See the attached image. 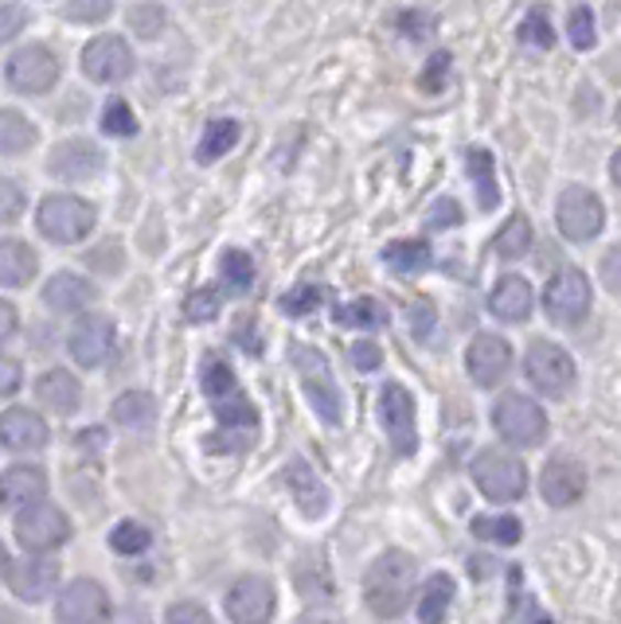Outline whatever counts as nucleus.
<instances>
[{"instance_id":"nucleus-6","label":"nucleus","mask_w":621,"mask_h":624,"mask_svg":"<svg viewBox=\"0 0 621 624\" xmlns=\"http://www.w3.org/2000/svg\"><path fill=\"white\" fill-rule=\"evenodd\" d=\"M473 484L481 488V496L492 504H516L527 492V469L520 457L504 453V449H484L473 457Z\"/></svg>"},{"instance_id":"nucleus-31","label":"nucleus","mask_w":621,"mask_h":624,"mask_svg":"<svg viewBox=\"0 0 621 624\" xmlns=\"http://www.w3.org/2000/svg\"><path fill=\"white\" fill-rule=\"evenodd\" d=\"M40 141L35 125L20 110H0V156H24Z\"/></svg>"},{"instance_id":"nucleus-59","label":"nucleus","mask_w":621,"mask_h":624,"mask_svg":"<svg viewBox=\"0 0 621 624\" xmlns=\"http://www.w3.org/2000/svg\"><path fill=\"white\" fill-rule=\"evenodd\" d=\"M9 550H4V543H0V582H4V578H9Z\"/></svg>"},{"instance_id":"nucleus-38","label":"nucleus","mask_w":621,"mask_h":624,"mask_svg":"<svg viewBox=\"0 0 621 624\" xmlns=\"http://www.w3.org/2000/svg\"><path fill=\"white\" fill-rule=\"evenodd\" d=\"M219 274H224V282L231 293H247L254 285L251 254H242V250H227V254L219 258Z\"/></svg>"},{"instance_id":"nucleus-35","label":"nucleus","mask_w":621,"mask_h":624,"mask_svg":"<svg viewBox=\"0 0 621 624\" xmlns=\"http://www.w3.org/2000/svg\"><path fill=\"white\" fill-rule=\"evenodd\" d=\"M383 262H388L391 270H399V274H418V270L431 265V247H426L423 239L391 242V247L383 250Z\"/></svg>"},{"instance_id":"nucleus-28","label":"nucleus","mask_w":621,"mask_h":624,"mask_svg":"<svg viewBox=\"0 0 621 624\" xmlns=\"http://www.w3.org/2000/svg\"><path fill=\"white\" fill-rule=\"evenodd\" d=\"M113 426L130 429V434H149L156 426V398L149 391H126L110 406Z\"/></svg>"},{"instance_id":"nucleus-54","label":"nucleus","mask_w":621,"mask_h":624,"mask_svg":"<svg viewBox=\"0 0 621 624\" xmlns=\"http://www.w3.org/2000/svg\"><path fill=\"white\" fill-rule=\"evenodd\" d=\"M602 282L610 293H621V247H613L610 254L602 258Z\"/></svg>"},{"instance_id":"nucleus-19","label":"nucleus","mask_w":621,"mask_h":624,"mask_svg":"<svg viewBox=\"0 0 621 624\" xmlns=\"http://www.w3.org/2000/svg\"><path fill=\"white\" fill-rule=\"evenodd\" d=\"M47 441H52V426L32 406H9L0 414V445L9 453H40L47 449Z\"/></svg>"},{"instance_id":"nucleus-8","label":"nucleus","mask_w":621,"mask_h":624,"mask_svg":"<svg viewBox=\"0 0 621 624\" xmlns=\"http://www.w3.org/2000/svg\"><path fill=\"white\" fill-rule=\"evenodd\" d=\"M70 515L55 504H35L28 512L17 515V543L28 550V555H52L63 543L70 539Z\"/></svg>"},{"instance_id":"nucleus-58","label":"nucleus","mask_w":621,"mask_h":624,"mask_svg":"<svg viewBox=\"0 0 621 624\" xmlns=\"http://www.w3.org/2000/svg\"><path fill=\"white\" fill-rule=\"evenodd\" d=\"M610 180L621 188V149H618V153H613V161H610Z\"/></svg>"},{"instance_id":"nucleus-48","label":"nucleus","mask_w":621,"mask_h":624,"mask_svg":"<svg viewBox=\"0 0 621 624\" xmlns=\"http://www.w3.org/2000/svg\"><path fill=\"white\" fill-rule=\"evenodd\" d=\"M24 24H28L24 4H17V0H0V43L17 40V35L24 32Z\"/></svg>"},{"instance_id":"nucleus-36","label":"nucleus","mask_w":621,"mask_h":624,"mask_svg":"<svg viewBox=\"0 0 621 624\" xmlns=\"http://www.w3.org/2000/svg\"><path fill=\"white\" fill-rule=\"evenodd\" d=\"M532 239H535L532 222H527L524 215H512L501 231H497V239H492V250L501 258H524L527 250H532Z\"/></svg>"},{"instance_id":"nucleus-41","label":"nucleus","mask_w":621,"mask_h":624,"mask_svg":"<svg viewBox=\"0 0 621 624\" xmlns=\"http://www.w3.org/2000/svg\"><path fill=\"white\" fill-rule=\"evenodd\" d=\"M184 317L192 320V325H207V320L219 317V289L216 285H204V289H196L188 300H184Z\"/></svg>"},{"instance_id":"nucleus-29","label":"nucleus","mask_w":621,"mask_h":624,"mask_svg":"<svg viewBox=\"0 0 621 624\" xmlns=\"http://www.w3.org/2000/svg\"><path fill=\"white\" fill-rule=\"evenodd\" d=\"M454 598H458L454 578H449V573H431L423 593H418V624H446Z\"/></svg>"},{"instance_id":"nucleus-47","label":"nucleus","mask_w":621,"mask_h":624,"mask_svg":"<svg viewBox=\"0 0 621 624\" xmlns=\"http://www.w3.org/2000/svg\"><path fill=\"white\" fill-rule=\"evenodd\" d=\"M164 624H216L199 601H173L164 609Z\"/></svg>"},{"instance_id":"nucleus-27","label":"nucleus","mask_w":621,"mask_h":624,"mask_svg":"<svg viewBox=\"0 0 621 624\" xmlns=\"http://www.w3.org/2000/svg\"><path fill=\"white\" fill-rule=\"evenodd\" d=\"M40 274V258L24 239H0V289H24Z\"/></svg>"},{"instance_id":"nucleus-7","label":"nucleus","mask_w":621,"mask_h":624,"mask_svg":"<svg viewBox=\"0 0 621 624\" xmlns=\"http://www.w3.org/2000/svg\"><path fill=\"white\" fill-rule=\"evenodd\" d=\"M492 426H497V434L509 445L535 449V445H544L547 437V414L535 398L512 391V394H501L497 406H492Z\"/></svg>"},{"instance_id":"nucleus-52","label":"nucleus","mask_w":621,"mask_h":624,"mask_svg":"<svg viewBox=\"0 0 621 624\" xmlns=\"http://www.w3.org/2000/svg\"><path fill=\"white\" fill-rule=\"evenodd\" d=\"M411 328H414V340H426L434 332V305L431 300H414L411 305Z\"/></svg>"},{"instance_id":"nucleus-42","label":"nucleus","mask_w":621,"mask_h":624,"mask_svg":"<svg viewBox=\"0 0 621 624\" xmlns=\"http://www.w3.org/2000/svg\"><path fill=\"white\" fill-rule=\"evenodd\" d=\"M113 12V0H67L63 4V20L70 24H102Z\"/></svg>"},{"instance_id":"nucleus-21","label":"nucleus","mask_w":621,"mask_h":624,"mask_svg":"<svg viewBox=\"0 0 621 624\" xmlns=\"http://www.w3.org/2000/svg\"><path fill=\"white\" fill-rule=\"evenodd\" d=\"M47 500V472L40 464H9L0 472V507L4 512H28Z\"/></svg>"},{"instance_id":"nucleus-4","label":"nucleus","mask_w":621,"mask_h":624,"mask_svg":"<svg viewBox=\"0 0 621 624\" xmlns=\"http://www.w3.org/2000/svg\"><path fill=\"white\" fill-rule=\"evenodd\" d=\"M294 368L297 375H302L305 398H309V406L317 410V418L325 422V426H340V418H345V398H340V386L337 379H333V368H328L325 355H320L317 348H309V343H294Z\"/></svg>"},{"instance_id":"nucleus-40","label":"nucleus","mask_w":621,"mask_h":624,"mask_svg":"<svg viewBox=\"0 0 621 624\" xmlns=\"http://www.w3.org/2000/svg\"><path fill=\"white\" fill-rule=\"evenodd\" d=\"M520 40L532 43V47H552L555 32H552V12H547V4L527 9V17L520 20Z\"/></svg>"},{"instance_id":"nucleus-17","label":"nucleus","mask_w":621,"mask_h":624,"mask_svg":"<svg viewBox=\"0 0 621 624\" xmlns=\"http://www.w3.org/2000/svg\"><path fill=\"white\" fill-rule=\"evenodd\" d=\"M466 371L477 386H501L512 371V343L497 332H481L466 348Z\"/></svg>"},{"instance_id":"nucleus-53","label":"nucleus","mask_w":621,"mask_h":624,"mask_svg":"<svg viewBox=\"0 0 621 624\" xmlns=\"http://www.w3.org/2000/svg\"><path fill=\"white\" fill-rule=\"evenodd\" d=\"M461 222V207L454 204V199H438L431 211V227L434 231H446V227H458Z\"/></svg>"},{"instance_id":"nucleus-16","label":"nucleus","mask_w":621,"mask_h":624,"mask_svg":"<svg viewBox=\"0 0 621 624\" xmlns=\"http://www.w3.org/2000/svg\"><path fill=\"white\" fill-rule=\"evenodd\" d=\"M102 149L87 138H67L47 153V172L63 184H87L95 176H102Z\"/></svg>"},{"instance_id":"nucleus-37","label":"nucleus","mask_w":621,"mask_h":624,"mask_svg":"<svg viewBox=\"0 0 621 624\" xmlns=\"http://www.w3.org/2000/svg\"><path fill=\"white\" fill-rule=\"evenodd\" d=\"M153 547V535H149L145 523H133V519H121L118 527L110 530V550L121 558H133V555H145Z\"/></svg>"},{"instance_id":"nucleus-11","label":"nucleus","mask_w":621,"mask_h":624,"mask_svg":"<svg viewBox=\"0 0 621 624\" xmlns=\"http://www.w3.org/2000/svg\"><path fill=\"white\" fill-rule=\"evenodd\" d=\"M544 313L552 325L559 328H570L578 325V320L590 313V282L582 270H575V265H563L559 274L547 282L544 289Z\"/></svg>"},{"instance_id":"nucleus-10","label":"nucleus","mask_w":621,"mask_h":624,"mask_svg":"<svg viewBox=\"0 0 621 624\" xmlns=\"http://www.w3.org/2000/svg\"><path fill=\"white\" fill-rule=\"evenodd\" d=\"M4 83H9L17 95L40 98L59 83V59H55V52L44 47V43L20 47V52L4 63Z\"/></svg>"},{"instance_id":"nucleus-15","label":"nucleus","mask_w":621,"mask_h":624,"mask_svg":"<svg viewBox=\"0 0 621 624\" xmlns=\"http://www.w3.org/2000/svg\"><path fill=\"white\" fill-rule=\"evenodd\" d=\"M67 351H70V360H75L83 371L102 368V363L110 360V351H113V320L102 317V313H87V317H78L75 325H70Z\"/></svg>"},{"instance_id":"nucleus-45","label":"nucleus","mask_w":621,"mask_h":624,"mask_svg":"<svg viewBox=\"0 0 621 624\" xmlns=\"http://www.w3.org/2000/svg\"><path fill=\"white\" fill-rule=\"evenodd\" d=\"M24 207H28V196H24V188H20V180L0 176V227L17 222L20 215H24Z\"/></svg>"},{"instance_id":"nucleus-3","label":"nucleus","mask_w":621,"mask_h":624,"mask_svg":"<svg viewBox=\"0 0 621 624\" xmlns=\"http://www.w3.org/2000/svg\"><path fill=\"white\" fill-rule=\"evenodd\" d=\"M98 211L83 196H47L35 207V227L55 247H75L95 231Z\"/></svg>"},{"instance_id":"nucleus-46","label":"nucleus","mask_w":621,"mask_h":624,"mask_svg":"<svg viewBox=\"0 0 621 624\" xmlns=\"http://www.w3.org/2000/svg\"><path fill=\"white\" fill-rule=\"evenodd\" d=\"M320 297H325V293H320L317 285H297V289H290L282 297V313H290V317H309L313 308L320 305Z\"/></svg>"},{"instance_id":"nucleus-1","label":"nucleus","mask_w":621,"mask_h":624,"mask_svg":"<svg viewBox=\"0 0 621 624\" xmlns=\"http://www.w3.org/2000/svg\"><path fill=\"white\" fill-rule=\"evenodd\" d=\"M414 558L406 550H383L363 573V601L380 621H399L414 598Z\"/></svg>"},{"instance_id":"nucleus-22","label":"nucleus","mask_w":621,"mask_h":624,"mask_svg":"<svg viewBox=\"0 0 621 624\" xmlns=\"http://www.w3.org/2000/svg\"><path fill=\"white\" fill-rule=\"evenodd\" d=\"M587 492V472L575 457H552L544 464V477H540V496L552 507H570L582 500Z\"/></svg>"},{"instance_id":"nucleus-18","label":"nucleus","mask_w":621,"mask_h":624,"mask_svg":"<svg viewBox=\"0 0 621 624\" xmlns=\"http://www.w3.org/2000/svg\"><path fill=\"white\" fill-rule=\"evenodd\" d=\"M83 70H87L90 83H126L133 75V52L130 43L121 40V35H98L83 47Z\"/></svg>"},{"instance_id":"nucleus-32","label":"nucleus","mask_w":621,"mask_h":624,"mask_svg":"<svg viewBox=\"0 0 621 624\" xmlns=\"http://www.w3.org/2000/svg\"><path fill=\"white\" fill-rule=\"evenodd\" d=\"M466 168H469V180H473V188H477V204H481L484 211H492V207L501 204V188H497V168H492V156L484 153V149H469Z\"/></svg>"},{"instance_id":"nucleus-61","label":"nucleus","mask_w":621,"mask_h":624,"mask_svg":"<svg viewBox=\"0 0 621 624\" xmlns=\"http://www.w3.org/2000/svg\"><path fill=\"white\" fill-rule=\"evenodd\" d=\"M613 118H618V129H621V106H618V113H613Z\"/></svg>"},{"instance_id":"nucleus-23","label":"nucleus","mask_w":621,"mask_h":624,"mask_svg":"<svg viewBox=\"0 0 621 624\" xmlns=\"http://www.w3.org/2000/svg\"><path fill=\"white\" fill-rule=\"evenodd\" d=\"M98 300V285L83 274H70V270H59V274L47 277L44 285V305L59 317H75L83 308H90Z\"/></svg>"},{"instance_id":"nucleus-2","label":"nucleus","mask_w":621,"mask_h":624,"mask_svg":"<svg viewBox=\"0 0 621 624\" xmlns=\"http://www.w3.org/2000/svg\"><path fill=\"white\" fill-rule=\"evenodd\" d=\"M199 386H204V398L211 403V410H216L219 426L231 434V429H242V434H254V426H259V410H254V403L242 394L239 379H235L231 363L224 360V355H204V368H199Z\"/></svg>"},{"instance_id":"nucleus-55","label":"nucleus","mask_w":621,"mask_h":624,"mask_svg":"<svg viewBox=\"0 0 621 624\" xmlns=\"http://www.w3.org/2000/svg\"><path fill=\"white\" fill-rule=\"evenodd\" d=\"M20 332V308L12 300H0V343H9Z\"/></svg>"},{"instance_id":"nucleus-34","label":"nucleus","mask_w":621,"mask_h":624,"mask_svg":"<svg viewBox=\"0 0 621 624\" xmlns=\"http://www.w3.org/2000/svg\"><path fill=\"white\" fill-rule=\"evenodd\" d=\"M337 325L345 328H383L388 325V308L380 305L375 297H356L348 305H337Z\"/></svg>"},{"instance_id":"nucleus-12","label":"nucleus","mask_w":621,"mask_h":624,"mask_svg":"<svg viewBox=\"0 0 621 624\" xmlns=\"http://www.w3.org/2000/svg\"><path fill=\"white\" fill-rule=\"evenodd\" d=\"M555 222L567 242H590L602 234L606 227V207L590 188H567L555 207Z\"/></svg>"},{"instance_id":"nucleus-25","label":"nucleus","mask_w":621,"mask_h":624,"mask_svg":"<svg viewBox=\"0 0 621 624\" xmlns=\"http://www.w3.org/2000/svg\"><path fill=\"white\" fill-rule=\"evenodd\" d=\"M532 308H535V293L520 274H504L497 282V289L489 293V313L497 320H509V325H524L532 317Z\"/></svg>"},{"instance_id":"nucleus-51","label":"nucleus","mask_w":621,"mask_h":624,"mask_svg":"<svg viewBox=\"0 0 621 624\" xmlns=\"http://www.w3.org/2000/svg\"><path fill=\"white\" fill-rule=\"evenodd\" d=\"M352 363L360 371H380L383 368V351H380V343H371V340H360V343H352Z\"/></svg>"},{"instance_id":"nucleus-44","label":"nucleus","mask_w":621,"mask_h":624,"mask_svg":"<svg viewBox=\"0 0 621 624\" xmlns=\"http://www.w3.org/2000/svg\"><path fill=\"white\" fill-rule=\"evenodd\" d=\"M567 32H570V43H575L578 52H590V47H595V40H598V32H595V9H587V4L570 9Z\"/></svg>"},{"instance_id":"nucleus-9","label":"nucleus","mask_w":621,"mask_h":624,"mask_svg":"<svg viewBox=\"0 0 621 624\" xmlns=\"http://www.w3.org/2000/svg\"><path fill=\"white\" fill-rule=\"evenodd\" d=\"M110 590L95 578H75L55 598V624H110Z\"/></svg>"},{"instance_id":"nucleus-62","label":"nucleus","mask_w":621,"mask_h":624,"mask_svg":"<svg viewBox=\"0 0 621 624\" xmlns=\"http://www.w3.org/2000/svg\"><path fill=\"white\" fill-rule=\"evenodd\" d=\"M544 624H552V621H544Z\"/></svg>"},{"instance_id":"nucleus-13","label":"nucleus","mask_w":621,"mask_h":624,"mask_svg":"<svg viewBox=\"0 0 621 624\" xmlns=\"http://www.w3.org/2000/svg\"><path fill=\"white\" fill-rule=\"evenodd\" d=\"M380 422L388 429L399 457H414L418 449V422H414V398L403 383H383L380 391Z\"/></svg>"},{"instance_id":"nucleus-49","label":"nucleus","mask_w":621,"mask_h":624,"mask_svg":"<svg viewBox=\"0 0 621 624\" xmlns=\"http://www.w3.org/2000/svg\"><path fill=\"white\" fill-rule=\"evenodd\" d=\"M20 386H24V368H20V360L0 351V398H12Z\"/></svg>"},{"instance_id":"nucleus-43","label":"nucleus","mask_w":621,"mask_h":624,"mask_svg":"<svg viewBox=\"0 0 621 624\" xmlns=\"http://www.w3.org/2000/svg\"><path fill=\"white\" fill-rule=\"evenodd\" d=\"M102 133H110V138H133L138 133V118H133V110L121 98H113L102 110Z\"/></svg>"},{"instance_id":"nucleus-33","label":"nucleus","mask_w":621,"mask_h":624,"mask_svg":"<svg viewBox=\"0 0 621 624\" xmlns=\"http://www.w3.org/2000/svg\"><path fill=\"white\" fill-rule=\"evenodd\" d=\"M473 535L481 543H492V547H516L524 539V527H520L516 515H477Z\"/></svg>"},{"instance_id":"nucleus-50","label":"nucleus","mask_w":621,"mask_h":624,"mask_svg":"<svg viewBox=\"0 0 621 624\" xmlns=\"http://www.w3.org/2000/svg\"><path fill=\"white\" fill-rule=\"evenodd\" d=\"M90 270H102V274H121V247L118 242H106V247H95L87 254Z\"/></svg>"},{"instance_id":"nucleus-57","label":"nucleus","mask_w":621,"mask_h":624,"mask_svg":"<svg viewBox=\"0 0 621 624\" xmlns=\"http://www.w3.org/2000/svg\"><path fill=\"white\" fill-rule=\"evenodd\" d=\"M302 624H340V616L328 613V609H309V613L302 616Z\"/></svg>"},{"instance_id":"nucleus-20","label":"nucleus","mask_w":621,"mask_h":624,"mask_svg":"<svg viewBox=\"0 0 621 624\" xmlns=\"http://www.w3.org/2000/svg\"><path fill=\"white\" fill-rule=\"evenodd\" d=\"M59 585V562L52 555H28L9 566V590L20 601H47Z\"/></svg>"},{"instance_id":"nucleus-30","label":"nucleus","mask_w":621,"mask_h":624,"mask_svg":"<svg viewBox=\"0 0 621 624\" xmlns=\"http://www.w3.org/2000/svg\"><path fill=\"white\" fill-rule=\"evenodd\" d=\"M239 121L235 118H216V121H207L204 125V138H199L196 145V161L199 164H211L219 161V156H227L235 145H239Z\"/></svg>"},{"instance_id":"nucleus-26","label":"nucleus","mask_w":621,"mask_h":624,"mask_svg":"<svg viewBox=\"0 0 621 624\" xmlns=\"http://www.w3.org/2000/svg\"><path fill=\"white\" fill-rule=\"evenodd\" d=\"M285 484H290V492H294L297 507H302L309 519H320V515L328 512V488L320 484V477L313 472L309 461H302V457H294V461L285 464Z\"/></svg>"},{"instance_id":"nucleus-24","label":"nucleus","mask_w":621,"mask_h":624,"mask_svg":"<svg viewBox=\"0 0 621 624\" xmlns=\"http://www.w3.org/2000/svg\"><path fill=\"white\" fill-rule=\"evenodd\" d=\"M35 403L52 414H78V406H83V383L67 368H52L35 379Z\"/></svg>"},{"instance_id":"nucleus-60","label":"nucleus","mask_w":621,"mask_h":624,"mask_svg":"<svg viewBox=\"0 0 621 624\" xmlns=\"http://www.w3.org/2000/svg\"><path fill=\"white\" fill-rule=\"evenodd\" d=\"M0 624H24L17 613H9V609H0Z\"/></svg>"},{"instance_id":"nucleus-5","label":"nucleus","mask_w":621,"mask_h":624,"mask_svg":"<svg viewBox=\"0 0 621 624\" xmlns=\"http://www.w3.org/2000/svg\"><path fill=\"white\" fill-rule=\"evenodd\" d=\"M524 375L544 398H567L578 371H575V360H570V351L563 348V343L532 340L524 351Z\"/></svg>"},{"instance_id":"nucleus-56","label":"nucleus","mask_w":621,"mask_h":624,"mask_svg":"<svg viewBox=\"0 0 621 624\" xmlns=\"http://www.w3.org/2000/svg\"><path fill=\"white\" fill-rule=\"evenodd\" d=\"M446 70H449V55L438 52V55L431 59V70L423 75V86H426V90H442V83H446Z\"/></svg>"},{"instance_id":"nucleus-39","label":"nucleus","mask_w":621,"mask_h":624,"mask_svg":"<svg viewBox=\"0 0 621 624\" xmlns=\"http://www.w3.org/2000/svg\"><path fill=\"white\" fill-rule=\"evenodd\" d=\"M126 20H130V28L141 35V40H156V35L168 28V12H164L156 0H141V4H133Z\"/></svg>"},{"instance_id":"nucleus-14","label":"nucleus","mask_w":621,"mask_h":624,"mask_svg":"<svg viewBox=\"0 0 621 624\" xmlns=\"http://www.w3.org/2000/svg\"><path fill=\"white\" fill-rule=\"evenodd\" d=\"M227 616L231 624H270L277 609V593L259 573H242L239 582L227 590Z\"/></svg>"}]
</instances>
